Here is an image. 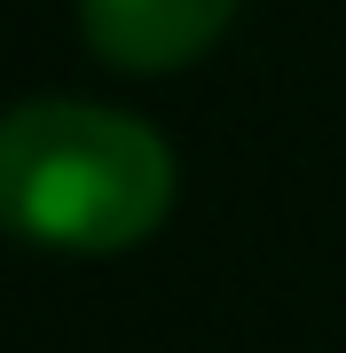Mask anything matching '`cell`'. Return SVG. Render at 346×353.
<instances>
[{"instance_id":"2","label":"cell","mask_w":346,"mask_h":353,"mask_svg":"<svg viewBox=\"0 0 346 353\" xmlns=\"http://www.w3.org/2000/svg\"><path fill=\"white\" fill-rule=\"evenodd\" d=\"M244 0H79V39L110 71H189L220 32L236 24Z\"/></svg>"},{"instance_id":"1","label":"cell","mask_w":346,"mask_h":353,"mask_svg":"<svg viewBox=\"0 0 346 353\" xmlns=\"http://www.w3.org/2000/svg\"><path fill=\"white\" fill-rule=\"evenodd\" d=\"M173 150L150 118L39 94L0 110V228L39 252H134L173 212Z\"/></svg>"}]
</instances>
